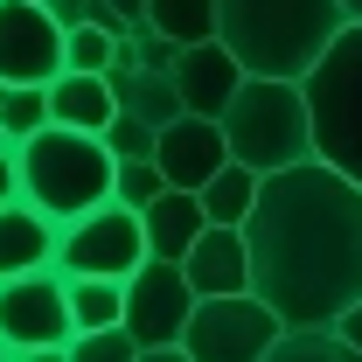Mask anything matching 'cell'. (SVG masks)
<instances>
[{
	"mask_svg": "<svg viewBox=\"0 0 362 362\" xmlns=\"http://www.w3.org/2000/svg\"><path fill=\"white\" fill-rule=\"evenodd\" d=\"M223 139L230 160L279 175V168H300L314 160V105L300 77H244V90L230 98L223 112Z\"/></svg>",
	"mask_w": 362,
	"mask_h": 362,
	"instance_id": "277c9868",
	"label": "cell"
},
{
	"mask_svg": "<svg viewBox=\"0 0 362 362\" xmlns=\"http://www.w3.org/2000/svg\"><path fill=\"white\" fill-rule=\"evenodd\" d=\"M42 7H49V0H42Z\"/></svg>",
	"mask_w": 362,
	"mask_h": 362,
	"instance_id": "836d02e7",
	"label": "cell"
},
{
	"mask_svg": "<svg viewBox=\"0 0 362 362\" xmlns=\"http://www.w3.org/2000/svg\"><path fill=\"white\" fill-rule=\"evenodd\" d=\"M341 7H349V21H362V0H341Z\"/></svg>",
	"mask_w": 362,
	"mask_h": 362,
	"instance_id": "4dcf8cb0",
	"label": "cell"
},
{
	"mask_svg": "<svg viewBox=\"0 0 362 362\" xmlns=\"http://www.w3.org/2000/svg\"><path fill=\"white\" fill-rule=\"evenodd\" d=\"M341 28V0H216V35L251 77H307Z\"/></svg>",
	"mask_w": 362,
	"mask_h": 362,
	"instance_id": "7a4b0ae2",
	"label": "cell"
},
{
	"mask_svg": "<svg viewBox=\"0 0 362 362\" xmlns=\"http://www.w3.org/2000/svg\"><path fill=\"white\" fill-rule=\"evenodd\" d=\"M7 202H21V153H14V146L0 153V209H7Z\"/></svg>",
	"mask_w": 362,
	"mask_h": 362,
	"instance_id": "4316f807",
	"label": "cell"
},
{
	"mask_svg": "<svg viewBox=\"0 0 362 362\" xmlns=\"http://www.w3.org/2000/svg\"><path fill=\"white\" fill-rule=\"evenodd\" d=\"M139 223H146V251L153 258H188V244L209 230V209H202V195L195 188H160L146 209H139Z\"/></svg>",
	"mask_w": 362,
	"mask_h": 362,
	"instance_id": "2e32d148",
	"label": "cell"
},
{
	"mask_svg": "<svg viewBox=\"0 0 362 362\" xmlns=\"http://www.w3.org/2000/svg\"><path fill=\"white\" fill-rule=\"evenodd\" d=\"M258 188H265V175H258V168L223 160L216 175L202 181V209H209V223H244V216L258 209Z\"/></svg>",
	"mask_w": 362,
	"mask_h": 362,
	"instance_id": "ac0fdd59",
	"label": "cell"
},
{
	"mask_svg": "<svg viewBox=\"0 0 362 362\" xmlns=\"http://www.w3.org/2000/svg\"><path fill=\"white\" fill-rule=\"evenodd\" d=\"M105 146H112V160H153V146H160V126H146L139 112H112V126H105Z\"/></svg>",
	"mask_w": 362,
	"mask_h": 362,
	"instance_id": "d4e9b609",
	"label": "cell"
},
{
	"mask_svg": "<svg viewBox=\"0 0 362 362\" xmlns=\"http://www.w3.org/2000/svg\"><path fill=\"white\" fill-rule=\"evenodd\" d=\"M146 21L168 35V42H209L216 35V0H146Z\"/></svg>",
	"mask_w": 362,
	"mask_h": 362,
	"instance_id": "44dd1931",
	"label": "cell"
},
{
	"mask_svg": "<svg viewBox=\"0 0 362 362\" xmlns=\"http://www.w3.org/2000/svg\"><path fill=\"white\" fill-rule=\"evenodd\" d=\"M195 286H188V272L175 258H146V265L126 279V327H133L139 349H175L181 334H188V320H195Z\"/></svg>",
	"mask_w": 362,
	"mask_h": 362,
	"instance_id": "ba28073f",
	"label": "cell"
},
{
	"mask_svg": "<svg viewBox=\"0 0 362 362\" xmlns=\"http://www.w3.org/2000/svg\"><path fill=\"white\" fill-rule=\"evenodd\" d=\"M56 237H63L56 216H42L35 202H7V209H0V279L49 272L56 265Z\"/></svg>",
	"mask_w": 362,
	"mask_h": 362,
	"instance_id": "5bb4252c",
	"label": "cell"
},
{
	"mask_svg": "<svg viewBox=\"0 0 362 362\" xmlns=\"http://www.w3.org/2000/svg\"><path fill=\"white\" fill-rule=\"evenodd\" d=\"M0 126H7L14 146L35 139L42 126H56V119H49V84H7V98H0Z\"/></svg>",
	"mask_w": 362,
	"mask_h": 362,
	"instance_id": "7402d4cb",
	"label": "cell"
},
{
	"mask_svg": "<svg viewBox=\"0 0 362 362\" xmlns=\"http://www.w3.org/2000/svg\"><path fill=\"white\" fill-rule=\"evenodd\" d=\"M279 334H286V320L258 293H216V300H195L181 349L195 362H265Z\"/></svg>",
	"mask_w": 362,
	"mask_h": 362,
	"instance_id": "52a82bcc",
	"label": "cell"
},
{
	"mask_svg": "<svg viewBox=\"0 0 362 362\" xmlns=\"http://www.w3.org/2000/svg\"><path fill=\"white\" fill-rule=\"evenodd\" d=\"M14 362H70V341H42V349H14Z\"/></svg>",
	"mask_w": 362,
	"mask_h": 362,
	"instance_id": "83f0119b",
	"label": "cell"
},
{
	"mask_svg": "<svg viewBox=\"0 0 362 362\" xmlns=\"http://www.w3.org/2000/svg\"><path fill=\"white\" fill-rule=\"evenodd\" d=\"M334 327H341V334H349V341H356V349H362V300H356V307H349V314H341V320H334Z\"/></svg>",
	"mask_w": 362,
	"mask_h": 362,
	"instance_id": "f1b7e54d",
	"label": "cell"
},
{
	"mask_svg": "<svg viewBox=\"0 0 362 362\" xmlns=\"http://www.w3.org/2000/svg\"><path fill=\"white\" fill-rule=\"evenodd\" d=\"M0 334L14 349H42V341H70L77 320H70V279L49 272H21V279H0Z\"/></svg>",
	"mask_w": 362,
	"mask_h": 362,
	"instance_id": "9c48e42d",
	"label": "cell"
},
{
	"mask_svg": "<svg viewBox=\"0 0 362 362\" xmlns=\"http://www.w3.org/2000/svg\"><path fill=\"white\" fill-rule=\"evenodd\" d=\"M70 362H139V341L126 320L119 327H84V334H70Z\"/></svg>",
	"mask_w": 362,
	"mask_h": 362,
	"instance_id": "cb8c5ba5",
	"label": "cell"
},
{
	"mask_svg": "<svg viewBox=\"0 0 362 362\" xmlns=\"http://www.w3.org/2000/svg\"><path fill=\"white\" fill-rule=\"evenodd\" d=\"M300 84L314 105V153L327 168H341L349 181H362V21H349L334 35V49Z\"/></svg>",
	"mask_w": 362,
	"mask_h": 362,
	"instance_id": "5b68a950",
	"label": "cell"
},
{
	"mask_svg": "<svg viewBox=\"0 0 362 362\" xmlns=\"http://www.w3.org/2000/svg\"><path fill=\"white\" fill-rule=\"evenodd\" d=\"M105 84H112V98H119V112H139L146 126H175L181 112V90H175V70H146V63H133L126 49H119V63L105 70Z\"/></svg>",
	"mask_w": 362,
	"mask_h": 362,
	"instance_id": "9a60e30c",
	"label": "cell"
},
{
	"mask_svg": "<svg viewBox=\"0 0 362 362\" xmlns=\"http://www.w3.org/2000/svg\"><path fill=\"white\" fill-rule=\"evenodd\" d=\"M244 63L230 56V42L223 35H209V42H188L175 56V90H181V105L188 112H202V119H223L230 112V98L244 90Z\"/></svg>",
	"mask_w": 362,
	"mask_h": 362,
	"instance_id": "7c38bea8",
	"label": "cell"
},
{
	"mask_svg": "<svg viewBox=\"0 0 362 362\" xmlns=\"http://www.w3.org/2000/svg\"><path fill=\"white\" fill-rule=\"evenodd\" d=\"M0 98H7V84H0Z\"/></svg>",
	"mask_w": 362,
	"mask_h": 362,
	"instance_id": "d6a6232c",
	"label": "cell"
},
{
	"mask_svg": "<svg viewBox=\"0 0 362 362\" xmlns=\"http://www.w3.org/2000/svg\"><path fill=\"white\" fill-rule=\"evenodd\" d=\"M112 112H119V98H112L105 77H90V70H63V77L49 84V119H56V126L105 133V126H112Z\"/></svg>",
	"mask_w": 362,
	"mask_h": 362,
	"instance_id": "e0dca14e",
	"label": "cell"
},
{
	"mask_svg": "<svg viewBox=\"0 0 362 362\" xmlns=\"http://www.w3.org/2000/svg\"><path fill=\"white\" fill-rule=\"evenodd\" d=\"M160 188H168L160 160H119V175H112V202H126V209H146Z\"/></svg>",
	"mask_w": 362,
	"mask_h": 362,
	"instance_id": "484cf974",
	"label": "cell"
},
{
	"mask_svg": "<svg viewBox=\"0 0 362 362\" xmlns=\"http://www.w3.org/2000/svg\"><path fill=\"white\" fill-rule=\"evenodd\" d=\"M63 77V21L42 0H0V84H56Z\"/></svg>",
	"mask_w": 362,
	"mask_h": 362,
	"instance_id": "30bf717a",
	"label": "cell"
},
{
	"mask_svg": "<svg viewBox=\"0 0 362 362\" xmlns=\"http://www.w3.org/2000/svg\"><path fill=\"white\" fill-rule=\"evenodd\" d=\"M265 362H362V349L341 327H286Z\"/></svg>",
	"mask_w": 362,
	"mask_h": 362,
	"instance_id": "d6986e66",
	"label": "cell"
},
{
	"mask_svg": "<svg viewBox=\"0 0 362 362\" xmlns=\"http://www.w3.org/2000/svg\"><path fill=\"white\" fill-rule=\"evenodd\" d=\"M251 293L286 327H334L362 300V181L327 160L279 168L244 216Z\"/></svg>",
	"mask_w": 362,
	"mask_h": 362,
	"instance_id": "6da1fadb",
	"label": "cell"
},
{
	"mask_svg": "<svg viewBox=\"0 0 362 362\" xmlns=\"http://www.w3.org/2000/svg\"><path fill=\"white\" fill-rule=\"evenodd\" d=\"M153 251H146V223L126 202H98L84 216H70L56 237V272L70 279H133Z\"/></svg>",
	"mask_w": 362,
	"mask_h": 362,
	"instance_id": "8992f818",
	"label": "cell"
},
{
	"mask_svg": "<svg viewBox=\"0 0 362 362\" xmlns=\"http://www.w3.org/2000/svg\"><path fill=\"white\" fill-rule=\"evenodd\" d=\"M112 63H119V35H112V28L84 21V28L63 35V70H90V77H105Z\"/></svg>",
	"mask_w": 362,
	"mask_h": 362,
	"instance_id": "603a6c76",
	"label": "cell"
},
{
	"mask_svg": "<svg viewBox=\"0 0 362 362\" xmlns=\"http://www.w3.org/2000/svg\"><path fill=\"white\" fill-rule=\"evenodd\" d=\"M7 146H14V139H7V126H0V153H7Z\"/></svg>",
	"mask_w": 362,
	"mask_h": 362,
	"instance_id": "1f68e13d",
	"label": "cell"
},
{
	"mask_svg": "<svg viewBox=\"0 0 362 362\" xmlns=\"http://www.w3.org/2000/svg\"><path fill=\"white\" fill-rule=\"evenodd\" d=\"M70 320H77V334L84 327H119L126 320V279H70Z\"/></svg>",
	"mask_w": 362,
	"mask_h": 362,
	"instance_id": "ffe728a7",
	"label": "cell"
},
{
	"mask_svg": "<svg viewBox=\"0 0 362 362\" xmlns=\"http://www.w3.org/2000/svg\"><path fill=\"white\" fill-rule=\"evenodd\" d=\"M153 160H160V175L168 188H195L202 195V181L216 175L230 160V139H223V119H202V112H181L175 126H160V146H153Z\"/></svg>",
	"mask_w": 362,
	"mask_h": 362,
	"instance_id": "8fae6325",
	"label": "cell"
},
{
	"mask_svg": "<svg viewBox=\"0 0 362 362\" xmlns=\"http://www.w3.org/2000/svg\"><path fill=\"white\" fill-rule=\"evenodd\" d=\"M14 153H21V202H35L42 216H56V223H70V216H84V209H98V202H112L119 160H112L105 133L42 126L35 139H21Z\"/></svg>",
	"mask_w": 362,
	"mask_h": 362,
	"instance_id": "3957f363",
	"label": "cell"
},
{
	"mask_svg": "<svg viewBox=\"0 0 362 362\" xmlns=\"http://www.w3.org/2000/svg\"><path fill=\"white\" fill-rule=\"evenodd\" d=\"M139 362H195V356H188V349L175 341V349H139Z\"/></svg>",
	"mask_w": 362,
	"mask_h": 362,
	"instance_id": "f546056e",
	"label": "cell"
},
{
	"mask_svg": "<svg viewBox=\"0 0 362 362\" xmlns=\"http://www.w3.org/2000/svg\"><path fill=\"white\" fill-rule=\"evenodd\" d=\"M188 286L202 293V300H216V293H251V237L244 223H209L195 244H188Z\"/></svg>",
	"mask_w": 362,
	"mask_h": 362,
	"instance_id": "4fadbf2b",
	"label": "cell"
}]
</instances>
